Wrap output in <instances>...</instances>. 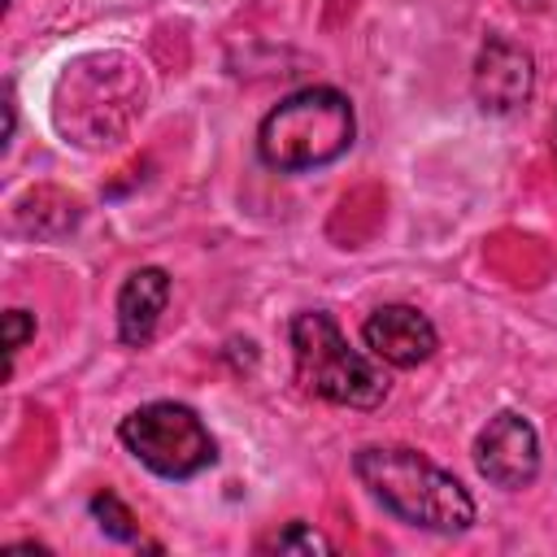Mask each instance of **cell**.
Listing matches in <instances>:
<instances>
[{"label": "cell", "instance_id": "6da1fadb", "mask_svg": "<svg viewBox=\"0 0 557 557\" xmlns=\"http://www.w3.org/2000/svg\"><path fill=\"white\" fill-rule=\"evenodd\" d=\"M352 474L392 518L409 527L440 535H461L474 527V496L466 492V483L431 457H422L418 448L366 444L352 457Z\"/></svg>", "mask_w": 557, "mask_h": 557}, {"label": "cell", "instance_id": "7a4b0ae2", "mask_svg": "<svg viewBox=\"0 0 557 557\" xmlns=\"http://www.w3.org/2000/svg\"><path fill=\"white\" fill-rule=\"evenodd\" d=\"M144 109V70L126 52H91L65 65L57 83V131L83 148L113 144Z\"/></svg>", "mask_w": 557, "mask_h": 557}, {"label": "cell", "instance_id": "3957f363", "mask_svg": "<svg viewBox=\"0 0 557 557\" xmlns=\"http://www.w3.org/2000/svg\"><path fill=\"white\" fill-rule=\"evenodd\" d=\"M357 113L335 87H300L283 96L257 126V152L278 174H309L352 148Z\"/></svg>", "mask_w": 557, "mask_h": 557}, {"label": "cell", "instance_id": "277c9868", "mask_svg": "<svg viewBox=\"0 0 557 557\" xmlns=\"http://www.w3.org/2000/svg\"><path fill=\"white\" fill-rule=\"evenodd\" d=\"M292 361H296V383L318 400L344 409H379L387 400L383 366L357 352L344 326L322 309H305L292 318Z\"/></svg>", "mask_w": 557, "mask_h": 557}, {"label": "cell", "instance_id": "5b68a950", "mask_svg": "<svg viewBox=\"0 0 557 557\" xmlns=\"http://www.w3.org/2000/svg\"><path fill=\"white\" fill-rule=\"evenodd\" d=\"M117 440L126 444V453L148 466L161 479H196L200 470H209L218 461V444L209 435V426L200 422L196 409L178 405V400H148L139 409H131L117 426Z\"/></svg>", "mask_w": 557, "mask_h": 557}, {"label": "cell", "instance_id": "8992f818", "mask_svg": "<svg viewBox=\"0 0 557 557\" xmlns=\"http://www.w3.org/2000/svg\"><path fill=\"white\" fill-rule=\"evenodd\" d=\"M474 466L492 487L518 492L540 474V435L518 409H500L474 435Z\"/></svg>", "mask_w": 557, "mask_h": 557}, {"label": "cell", "instance_id": "52a82bcc", "mask_svg": "<svg viewBox=\"0 0 557 557\" xmlns=\"http://www.w3.org/2000/svg\"><path fill=\"white\" fill-rule=\"evenodd\" d=\"M470 91L483 113H496V117L518 113L535 91V57L509 35H487L474 57Z\"/></svg>", "mask_w": 557, "mask_h": 557}, {"label": "cell", "instance_id": "ba28073f", "mask_svg": "<svg viewBox=\"0 0 557 557\" xmlns=\"http://www.w3.org/2000/svg\"><path fill=\"white\" fill-rule=\"evenodd\" d=\"M361 339H366L374 361L396 366V370H413V366L431 361L435 348H440L435 322L422 309H413V305H379L366 318Z\"/></svg>", "mask_w": 557, "mask_h": 557}, {"label": "cell", "instance_id": "9c48e42d", "mask_svg": "<svg viewBox=\"0 0 557 557\" xmlns=\"http://www.w3.org/2000/svg\"><path fill=\"white\" fill-rule=\"evenodd\" d=\"M170 305V274L161 265H139L117 287V335L131 348H144L157 335V322Z\"/></svg>", "mask_w": 557, "mask_h": 557}, {"label": "cell", "instance_id": "30bf717a", "mask_svg": "<svg viewBox=\"0 0 557 557\" xmlns=\"http://www.w3.org/2000/svg\"><path fill=\"white\" fill-rule=\"evenodd\" d=\"M91 518L100 522V531H104L109 540L144 544V540H139V522H135V513H131L113 492H96V496H91Z\"/></svg>", "mask_w": 557, "mask_h": 557}, {"label": "cell", "instance_id": "8fae6325", "mask_svg": "<svg viewBox=\"0 0 557 557\" xmlns=\"http://www.w3.org/2000/svg\"><path fill=\"white\" fill-rule=\"evenodd\" d=\"M261 548L265 553H335V544L318 527H309V522H287L283 531L265 535Z\"/></svg>", "mask_w": 557, "mask_h": 557}, {"label": "cell", "instance_id": "7c38bea8", "mask_svg": "<svg viewBox=\"0 0 557 557\" xmlns=\"http://www.w3.org/2000/svg\"><path fill=\"white\" fill-rule=\"evenodd\" d=\"M30 335H35V313L9 309V313H4V348H9V357H17V348H22Z\"/></svg>", "mask_w": 557, "mask_h": 557}, {"label": "cell", "instance_id": "4fadbf2b", "mask_svg": "<svg viewBox=\"0 0 557 557\" xmlns=\"http://www.w3.org/2000/svg\"><path fill=\"white\" fill-rule=\"evenodd\" d=\"M548 148H553V165H557V117H553V126H548Z\"/></svg>", "mask_w": 557, "mask_h": 557}]
</instances>
